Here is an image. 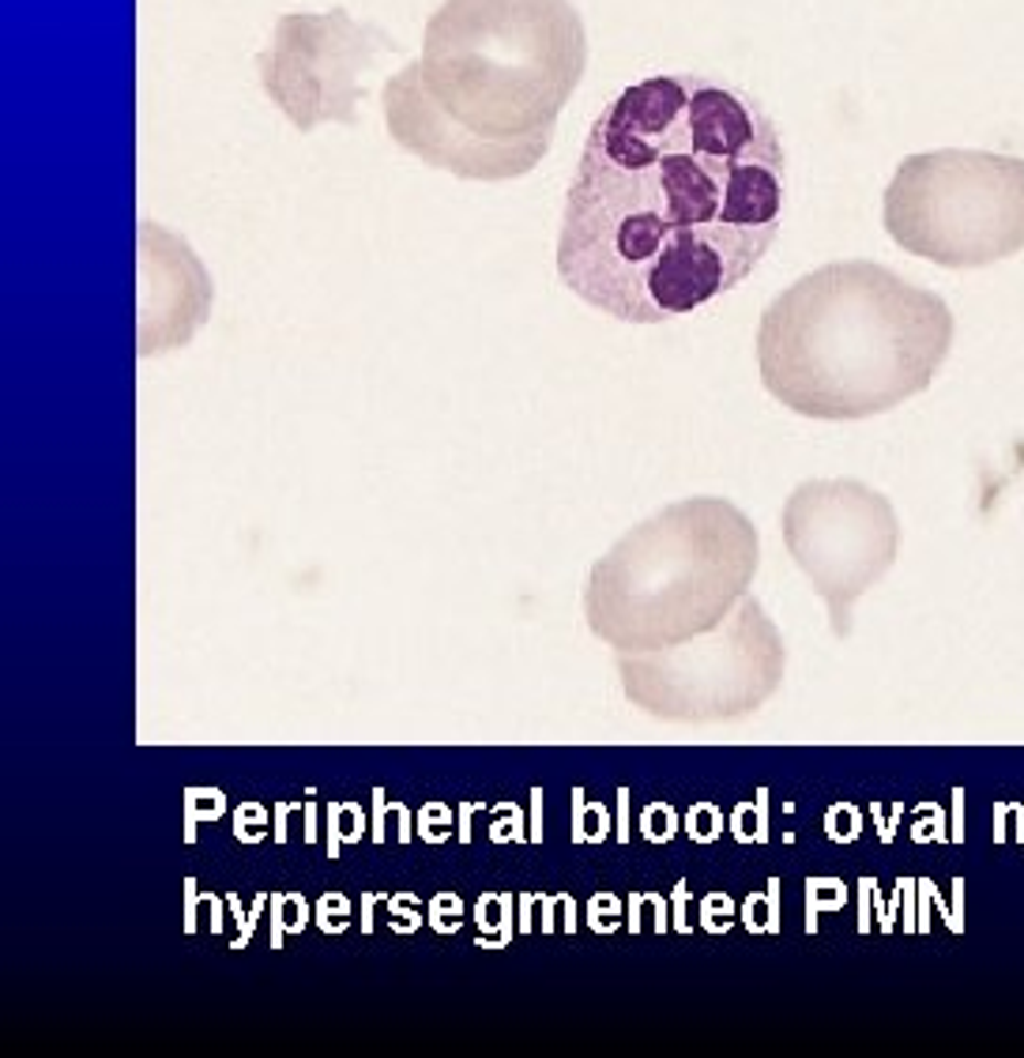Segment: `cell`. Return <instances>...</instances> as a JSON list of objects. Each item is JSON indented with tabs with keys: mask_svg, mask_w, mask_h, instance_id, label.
I'll list each match as a JSON object with an SVG mask.
<instances>
[{
	"mask_svg": "<svg viewBox=\"0 0 1024 1058\" xmlns=\"http://www.w3.org/2000/svg\"><path fill=\"white\" fill-rule=\"evenodd\" d=\"M588 65L573 0H441L423 57L384 79L392 143L463 181L532 173Z\"/></svg>",
	"mask_w": 1024,
	"mask_h": 1058,
	"instance_id": "obj_2",
	"label": "cell"
},
{
	"mask_svg": "<svg viewBox=\"0 0 1024 1058\" xmlns=\"http://www.w3.org/2000/svg\"><path fill=\"white\" fill-rule=\"evenodd\" d=\"M399 50L381 26L359 23L346 8L279 15L256 53L264 95L298 132L320 125H354L377 53Z\"/></svg>",
	"mask_w": 1024,
	"mask_h": 1058,
	"instance_id": "obj_8",
	"label": "cell"
},
{
	"mask_svg": "<svg viewBox=\"0 0 1024 1058\" xmlns=\"http://www.w3.org/2000/svg\"><path fill=\"white\" fill-rule=\"evenodd\" d=\"M783 546L829 610L832 633L852 637L855 603L900 558V520L882 490L858 479H813L791 490Z\"/></svg>",
	"mask_w": 1024,
	"mask_h": 1058,
	"instance_id": "obj_7",
	"label": "cell"
},
{
	"mask_svg": "<svg viewBox=\"0 0 1024 1058\" xmlns=\"http://www.w3.org/2000/svg\"><path fill=\"white\" fill-rule=\"evenodd\" d=\"M885 234L938 268L972 271L1024 253V159L938 148L900 159L882 196Z\"/></svg>",
	"mask_w": 1024,
	"mask_h": 1058,
	"instance_id": "obj_5",
	"label": "cell"
},
{
	"mask_svg": "<svg viewBox=\"0 0 1024 1058\" xmlns=\"http://www.w3.org/2000/svg\"><path fill=\"white\" fill-rule=\"evenodd\" d=\"M953 309L877 260H832L772 298L757 370L776 404L813 423H858L930 388L953 346Z\"/></svg>",
	"mask_w": 1024,
	"mask_h": 1058,
	"instance_id": "obj_3",
	"label": "cell"
},
{
	"mask_svg": "<svg viewBox=\"0 0 1024 1058\" xmlns=\"http://www.w3.org/2000/svg\"><path fill=\"white\" fill-rule=\"evenodd\" d=\"M757 527L727 498H685L629 527L584 584V618L615 652H660L708 633L749 596Z\"/></svg>",
	"mask_w": 1024,
	"mask_h": 1058,
	"instance_id": "obj_4",
	"label": "cell"
},
{
	"mask_svg": "<svg viewBox=\"0 0 1024 1058\" xmlns=\"http://www.w3.org/2000/svg\"><path fill=\"white\" fill-rule=\"evenodd\" d=\"M783 671V637L754 596L693 641L660 652H618L626 701L663 724L743 719L772 701Z\"/></svg>",
	"mask_w": 1024,
	"mask_h": 1058,
	"instance_id": "obj_6",
	"label": "cell"
},
{
	"mask_svg": "<svg viewBox=\"0 0 1024 1058\" xmlns=\"http://www.w3.org/2000/svg\"><path fill=\"white\" fill-rule=\"evenodd\" d=\"M783 193L788 151L749 90L697 72L648 76L591 121L557 276L615 321H674L754 276L780 234Z\"/></svg>",
	"mask_w": 1024,
	"mask_h": 1058,
	"instance_id": "obj_1",
	"label": "cell"
}]
</instances>
